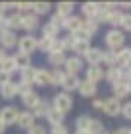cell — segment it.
I'll return each mask as SVG.
<instances>
[{
    "label": "cell",
    "mask_w": 131,
    "mask_h": 134,
    "mask_svg": "<svg viewBox=\"0 0 131 134\" xmlns=\"http://www.w3.org/2000/svg\"><path fill=\"white\" fill-rule=\"evenodd\" d=\"M103 43L107 46V51H115L117 53L121 47H125V34L119 28H111L103 36Z\"/></svg>",
    "instance_id": "6da1fadb"
},
{
    "label": "cell",
    "mask_w": 131,
    "mask_h": 134,
    "mask_svg": "<svg viewBox=\"0 0 131 134\" xmlns=\"http://www.w3.org/2000/svg\"><path fill=\"white\" fill-rule=\"evenodd\" d=\"M52 109H56V110H60V113H64V114H68L70 110L74 109V99H72V95H68V93H58V95L52 99Z\"/></svg>",
    "instance_id": "7a4b0ae2"
},
{
    "label": "cell",
    "mask_w": 131,
    "mask_h": 134,
    "mask_svg": "<svg viewBox=\"0 0 131 134\" xmlns=\"http://www.w3.org/2000/svg\"><path fill=\"white\" fill-rule=\"evenodd\" d=\"M16 47H18L20 53L32 55L34 51H38V38H36L34 34H26V36H22V38H18Z\"/></svg>",
    "instance_id": "3957f363"
},
{
    "label": "cell",
    "mask_w": 131,
    "mask_h": 134,
    "mask_svg": "<svg viewBox=\"0 0 131 134\" xmlns=\"http://www.w3.org/2000/svg\"><path fill=\"white\" fill-rule=\"evenodd\" d=\"M64 71L66 75H80L84 71V59L77 57V55H72V57H66V63H64Z\"/></svg>",
    "instance_id": "277c9868"
},
{
    "label": "cell",
    "mask_w": 131,
    "mask_h": 134,
    "mask_svg": "<svg viewBox=\"0 0 131 134\" xmlns=\"http://www.w3.org/2000/svg\"><path fill=\"white\" fill-rule=\"evenodd\" d=\"M18 114H20V110L16 109V107H2L0 109V122L8 128V126H12V124H16V120H18Z\"/></svg>",
    "instance_id": "5b68a950"
},
{
    "label": "cell",
    "mask_w": 131,
    "mask_h": 134,
    "mask_svg": "<svg viewBox=\"0 0 131 134\" xmlns=\"http://www.w3.org/2000/svg\"><path fill=\"white\" fill-rule=\"evenodd\" d=\"M103 113L107 116L115 118L121 114V100L115 99V97H109V99H103Z\"/></svg>",
    "instance_id": "8992f818"
},
{
    "label": "cell",
    "mask_w": 131,
    "mask_h": 134,
    "mask_svg": "<svg viewBox=\"0 0 131 134\" xmlns=\"http://www.w3.org/2000/svg\"><path fill=\"white\" fill-rule=\"evenodd\" d=\"M103 79H105V69H103L101 65H93V67H88V69H85V81L97 85Z\"/></svg>",
    "instance_id": "52a82bcc"
},
{
    "label": "cell",
    "mask_w": 131,
    "mask_h": 134,
    "mask_svg": "<svg viewBox=\"0 0 131 134\" xmlns=\"http://www.w3.org/2000/svg\"><path fill=\"white\" fill-rule=\"evenodd\" d=\"M40 18L36 16V14H24L22 16V30L24 32H28V34H32V32H36V30H40Z\"/></svg>",
    "instance_id": "ba28073f"
},
{
    "label": "cell",
    "mask_w": 131,
    "mask_h": 134,
    "mask_svg": "<svg viewBox=\"0 0 131 134\" xmlns=\"http://www.w3.org/2000/svg\"><path fill=\"white\" fill-rule=\"evenodd\" d=\"M101 53H103V49H99V47H89V49L85 51V55H84L81 59L88 63V67L101 65Z\"/></svg>",
    "instance_id": "9c48e42d"
},
{
    "label": "cell",
    "mask_w": 131,
    "mask_h": 134,
    "mask_svg": "<svg viewBox=\"0 0 131 134\" xmlns=\"http://www.w3.org/2000/svg\"><path fill=\"white\" fill-rule=\"evenodd\" d=\"M36 124V116L32 114V110H20L18 114V120H16V126H20L22 130H28Z\"/></svg>",
    "instance_id": "30bf717a"
},
{
    "label": "cell",
    "mask_w": 131,
    "mask_h": 134,
    "mask_svg": "<svg viewBox=\"0 0 131 134\" xmlns=\"http://www.w3.org/2000/svg\"><path fill=\"white\" fill-rule=\"evenodd\" d=\"M16 43H18L16 32L4 30V32L0 34V47H2V49H12V47H16Z\"/></svg>",
    "instance_id": "8fae6325"
},
{
    "label": "cell",
    "mask_w": 131,
    "mask_h": 134,
    "mask_svg": "<svg viewBox=\"0 0 131 134\" xmlns=\"http://www.w3.org/2000/svg\"><path fill=\"white\" fill-rule=\"evenodd\" d=\"M0 97L4 100H12L14 97H18V83H14V81L10 79L8 83L0 85Z\"/></svg>",
    "instance_id": "7c38bea8"
},
{
    "label": "cell",
    "mask_w": 131,
    "mask_h": 134,
    "mask_svg": "<svg viewBox=\"0 0 131 134\" xmlns=\"http://www.w3.org/2000/svg\"><path fill=\"white\" fill-rule=\"evenodd\" d=\"M81 22H84V18H81V16L72 14V16H68L66 20H64L62 30H66L68 34H74V32H77V30H81Z\"/></svg>",
    "instance_id": "4fadbf2b"
},
{
    "label": "cell",
    "mask_w": 131,
    "mask_h": 134,
    "mask_svg": "<svg viewBox=\"0 0 131 134\" xmlns=\"http://www.w3.org/2000/svg\"><path fill=\"white\" fill-rule=\"evenodd\" d=\"M77 93H80L84 99H95L97 95V85L89 83V81H80V87H77Z\"/></svg>",
    "instance_id": "5bb4252c"
},
{
    "label": "cell",
    "mask_w": 131,
    "mask_h": 134,
    "mask_svg": "<svg viewBox=\"0 0 131 134\" xmlns=\"http://www.w3.org/2000/svg\"><path fill=\"white\" fill-rule=\"evenodd\" d=\"M60 87L64 89V93L72 95V91H77V87H80V77H76V75H66Z\"/></svg>",
    "instance_id": "9a60e30c"
},
{
    "label": "cell",
    "mask_w": 131,
    "mask_h": 134,
    "mask_svg": "<svg viewBox=\"0 0 131 134\" xmlns=\"http://www.w3.org/2000/svg\"><path fill=\"white\" fill-rule=\"evenodd\" d=\"M50 110H52V103H50V100H46V99H40V103L34 107L32 114H34L36 118H46Z\"/></svg>",
    "instance_id": "2e32d148"
},
{
    "label": "cell",
    "mask_w": 131,
    "mask_h": 134,
    "mask_svg": "<svg viewBox=\"0 0 131 134\" xmlns=\"http://www.w3.org/2000/svg\"><path fill=\"white\" fill-rule=\"evenodd\" d=\"M4 24H6V30H10V32L22 30V16H20L18 12H16V14H6Z\"/></svg>",
    "instance_id": "e0dca14e"
},
{
    "label": "cell",
    "mask_w": 131,
    "mask_h": 134,
    "mask_svg": "<svg viewBox=\"0 0 131 134\" xmlns=\"http://www.w3.org/2000/svg\"><path fill=\"white\" fill-rule=\"evenodd\" d=\"M34 85H38V87H46V85H50V71L44 69V67H36Z\"/></svg>",
    "instance_id": "ac0fdd59"
},
{
    "label": "cell",
    "mask_w": 131,
    "mask_h": 134,
    "mask_svg": "<svg viewBox=\"0 0 131 134\" xmlns=\"http://www.w3.org/2000/svg\"><path fill=\"white\" fill-rule=\"evenodd\" d=\"M121 18H123L121 10H111V12L105 14V20H103V24L111 26V28H119V24H121Z\"/></svg>",
    "instance_id": "d6986e66"
},
{
    "label": "cell",
    "mask_w": 131,
    "mask_h": 134,
    "mask_svg": "<svg viewBox=\"0 0 131 134\" xmlns=\"http://www.w3.org/2000/svg\"><path fill=\"white\" fill-rule=\"evenodd\" d=\"M131 65V47H121L117 51V67H129Z\"/></svg>",
    "instance_id": "ffe728a7"
},
{
    "label": "cell",
    "mask_w": 131,
    "mask_h": 134,
    "mask_svg": "<svg viewBox=\"0 0 131 134\" xmlns=\"http://www.w3.org/2000/svg\"><path fill=\"white\" fill-rule=\"evenodd\" d=\"M12 59H14V63H16V67H18V71L20 69H26V67H30L32 65V55H26V53H14L12 55Z\"/></svg>",
    "instance_id": "44dd1931"
},
{
    "label": "cell",
    "mask_w": 131,
    "mask_h": 134,
    "mask_svg": "<svg viewBox=\"0 0 131 134\" xmlns=\"http://www.w3.org/2000/svg\"><path fill=\"white\" fill-rule=\"evenodd\" d=\"M99 22L95 20V18H84V22H81V30L84 32H88L89 36H93V34H97V30H99Z\"/></svg>",
    "instance_id": "7402d4cb"
},
{
    "label": "cell",
    "mask_w": 131,
    "mask_h": 134,
    "mask_svg": "<svg viewBox=\"0 0 131 134\" xmlns=\"http://www.w3.org/2000/svg\"><path fill=\"white\" fill-rule=\"evenodd\" d=\"M40 103V95L36 91H32V93H28L26 97H22V105L26 107V110H34V107Z\"/></svg>",
    "instance_id": "603a6c76"
},
{
    "label": "cell",
    "mask_w": 131,
    "mask_h": 134,
    "mask_svg": "<svg viewBox=\"0 0 131 134\" xmlns=\"http://www.w3.org/2000/svg\"><path fill=\"white\" fill-rule=\"evenodd\" d=\"M105 81H109L111 85H115V83H121V71H119V67L115 65V67H109V69H105ZM125 83V81H123Z\"/></svg>",
    "instance_id": "cb8c5ba5"
},
{
    "label": "cell",
    "mask_w": 131,
    "mask_h": 134,
    "mask_svg": "<svg viewBox=\"0 0 131 134\" xmlns=\"http://www.w3.org/2000/svg\"><path fill=\"white\" fill-rule=\"evenodd\" d=\"M46 120L50 122V126H58V124H64V120H66V114L60 113V110H56V109H52L50 113H48Z\"/></svg>",
    "instance_id": "d4e9b609"
},
{
    "label": "cell",
    "mask_w": 131,
    "mask_h": 134,
    "mask_svg": "<svg viewBox=\"0 0 131 134\" xmlns=\"http://www.w3.org/2000/svg\"><path fill=\"white\" fill-rule=\"evenodd\" d=\"M34 73H36V67H26V69H20V83L26 85H34Z\"/></svg>",
    "instance_id": "484cf974"
},
{
    "label": "cell",
    "mask_w": 131,
    "mask_h": 134,
    "mask_svg": "<svg viewBox=\"0 0 131 134\" xmlns=\"http://www.w3.org/2000/svg\"><path fill=\"white\" fill-rule=\"evenodd\" d=\"M48 63L54 69H62L66 63V53H48Z\"/></svg>",
    "instance_id": "4316f807"
},
{
    "label": "cell",
    "mask_w": 131,
    "mask_h": 134,
    "mask_svg": "<svg viewBox=\"0 0 131 134\" xmlns=\"http://www.w3.org/2000/svg\"><path fill=\"white\" fill-rule=\"evenodd\" d=\"M72 12H74V2H58L56 4V14H60L62 18L72 16Z\"/></svg>",
    "instance_id": "83f0119b"
},
{
    "label": "cell",
    "mask_w": 131,
    "mask_h": 134,
    "mask_svg": "<svg viewBox=\"0 0 131 134\" xmlns=\"http://www.w3.org/2000/svg\"><path fill=\"white\" fill-rule=\"evenodd\" d=\"M103 130L105 128H103V122L99 120V118H93V116L89 118V124H88V128H85L88 134H101Z\"/></svg>",
    "instance_id": "f1b7e54d"
},
{
    "label": "cell",
    "mask_w": 131,
    "mask_h": 134,
    "mask_svg": "<svg viewBox=\"0 0 131 134\" xmlns=\"http://www.w3.org/2000/svg\"><path fill=\"white\" fill-rule=\"evenodd\" d=\"M111 91H113V97L115 99H125L127 95H129V89H127V83H115V85H111Z\"/></svg>",
    "instance_id": "f546056e"
},
{
    "label": "cell",
    "mask_w": 131,
    "mask_h": 134,
    "mask_svg": "<svg viewBox=\"0 0 131 134\" xmlns=\"http://www.w3.org/2000/svg\"><path fill=\"white\" fill-rule=\"evenodd\" d=\"M0 71H2V73H6L8 77H12L14 73L18 71V67H16V63H14L12 55H8V57H6V61L2 63V65H0Z\"/></svg>",
    "instance_id": "4dcf8cb0"
},
{
    "label": "cell",
    "mask_w": 131,
    "mask_h": 134,
    "mask_svg": "<svg viewBox=\"0 0 131 134\" xmlns=\"http://www.w3.org/2000/svg\"><path fill=\"white\" fill-rule=\"evenodd\" d=\"M105 65L107 69L109 67H115L117 65V53L115 51H103L101 53V67Z\"/></svg>",
    "instance_id": "1f68e13d"
},
{
    "label": "cell",
    "mask_w": 131,
    "mask_h": 134,
    "mask_svg": "<svg viewBox=\"0 0 131 134\" xmlns=\"http://www.w3.org/2000/svg\"><path fill=\"white\" fill-rule=\"evenodd\" d=\"M97 10H99V4H97V2H84V4H81L84 18H95Z\"/></svg>",
    "instance_id": "d6a6232c"
},
{
    "label": "cell",
    "mask_w": 131,
    "mask_h": 134,
    "mask_svg": "<svg viewBox=\"0 0 131 134\" xmlns=\"http://www.w3.org/2000/svg\"><path fill=\"white\" fill-rule=\"evenodd\" d=\"M40 30H42V36H44V38H50V40H56V38H58V34H60V30L56 28V26H52L50 22L42 24V26H40Z\"/></svg>",
    "instance_id": "836d02e7"
},
{
    "label": "cell",
    "mask_w": 131,
    "mask_h": 134,
    "mask_svg": "<svg viewBox=\"0 0 131 134\" xmlns=\"http://www.w3.org/2000/svg\"><path fill=\"white\" fill-rule=\"evenodd\" d=\"M52 10V4L50 2H34V8H32V14H36V16H46V14H50Z\"/></svg>",
    "instance_id": "e575fe53"
},
{
    "label": "cell",
    "mask_w": 131,
    "mask_h": 134,
    "mask_svg": "<svg viewBox=\"0 0 131 134\" xmlns=\"http://www.w3.org/2000/svg\"><path fill=\"white\" fill-rule=\"evenodd\" d=\"M64 77H66V71L64 69H52L50 71V85H62V81H64Z\"/></svg>",
    "instance_id": "d590c367"
},
{
    "label": "cell",
    "mask_w": 131,
    "mask_h": 134,
    "mask_svg": "<svg viewBox=\"0 0 131 134\" xmlns=\"http://www.w3.org/2000/svg\"><path fill=\"white\" fill-rule=\"evenodd\" d=\"M74 38V42H81V43H89L91 42V36H89L88 32H84V30H77V32H74V34H70Z\"/></svg>",
    "instance_id": "8d00e7d4"
},
{
    "label": "cell",
    "mask_w": 131,
    "mask_h": 134,
    "mask_svg": "<svg viewBox=\"0 0 131 134\" xmlns=\"http://www.w3.org/2000/svg\"><path fill=\"white\" fill-rule=\"evenodd\" d=\"M89 43H81V42H74V47H72V51H74V55H77V57H84L85 55V51L89 49Z\"/></svg>",
    "instance_id": "74e56055"
},
{
    "label": "cell",
    "mask_w": 131,
    "mask_h": 134,
    "mask_svg": "<svg viewBox=\"0 0 131 134\" xmlns=\"http://www.w3.org/2000/svg\"><path fill=\"white\" fill-rule=\"evenodd\" d=\"M32 8H34V2H16V12L20 14V16L32 14Z\"/></svg>",
    "instance_id": "f35d334b"
},
{
    "label": "cell",
    "mask_w": 131,
    "mask_h": 134,
    "mask_svg": "<svg viewBox=\"0 0 131 134\" xmlns=\"http://www.w3.org/2000/svg\"><path fill=\"white\" fill-rule=\"evenodd\" d=\"M89 114H80V116L76 118V130H84L85 132V128H88V124H89Z\"/></svg>",
    "instance_id": "ab89813d"
},
{
    "label": "cell",
    "mask_w": 131,
    "mask_h": 134,
    "mask_svg": "<svg viewBox=\"0 0 131 134\" xmlns=\"http://www.w3.org/2000/svg\"><path fill=\"white\" fill-rule=\"evenodd\" d=\"M52 42L54 40H50V38H38V49L40 51H44V53H50V47H52Z\"/></svg>",
    "instance_id": "60d3db41"
},
{
    "label": "cell",
    "mask_w": 131,
    "mask_h": 134,
    "mask_svg": "<svg viewBox=\"0 0 131 134\" xmlns=\"http://www.w3.org/2000/svg\"><path fill=\"white\" fill-rule=\"evenodd\" d=\"M50 53H66V49H64V40L62 38H56L54 42H52Z\"/></svg>",
    "instance_id": "b9f144b4"
},
{
    "label": "cell",
    "mask_w": 131,
    "mask_h": 134,
    "mask_svg": "<svg viewBox=\"0 0 131 134\" xmlns=\"http://www.w3.org/2000/svg\"><path fill=\"white\" fill-rule=\"evenodd\" d=\"M119 28H121V32H131V12H125V14H123Z\"/></svg>",
    "instance_id": "7bdbcfd3"
},
{
    "label": "cell",
    "mask_w": 131,
    "mask_h": 134,
    "mask_svg": "<svg viewBox=\"0 0 131 134\" xmlns=\"http://www.w3.org/2000/svg\"><path fill=\"white\" fill-rule=\"evenodd\" d=\"M26 132L28 134H48V128L44 124H40V122H36V124L32 126V128H28Z\"/></svg>",
    "instance_id": "ee69618b"
},
{
    "label": "cell",
    "mask_w": 131,
    "mask_h": 134,
    "mask_svg": "<svg viewBox=\"0 0 131 134\" xmlns=\"http://www.w3.org/2000/svg\"><path fill=\"white\" fill-rule=\"evenodd\" d=\"M34 89H32V85H26V83H18V97H26L28 93H32Z\"/></svg>",
    "instance_id": "f6af8a7d"
},
{
    "label": "cell",
    "mask_w": 131,
    "mask_h": 134,
    "mask_svg": "<svg viewBox=\"0 0 131 134\" xmlns=\"http://www.w3.org/2000/svg\"><path fill=\"white\" fill-rule=\"evenodd\" d=\"M64 20H66V18H62L60 14H56V12H54V14H52V18H50V24H52V26H56L58 30H62Z\"/></svg>",
    "instance_id": "bcb514c9"
},
{
    "label": "cell",
    "mask_w": 131,
    "mask_h": 134,
    "mask_svg": "<svg viewBox=\"0 0 131 134\" xmlns=\"http://www.w3.org/2000/svg\"><path fill=\"white\" fill-rule=\"evenodd\" d=\"M50 134H70V128L66 124H58V126H50Z\"/></svg>",
    "instance_id": "7dc6e473"
},
{
    "label": "cell",
    "mask_w": 131,
    "mask_h": 134,
    "mask_svg": "<svg viewBox=\"0 0 131 134\" xmlns=\"http://www.w3.org/2000/svg\"><path fill=\"white\" fill-rule=\"evenodd\" d=\"M121 116L127 118V120H131V100H127V103L121 105Z\"/></svg>",
    "instance_id": "c3c4849f"
},
{
    "label": "cell",
    "mask_w": 131,
    "mask_h": 134,
    "mask_svg": "<svg viewBox=\"0 0 131 134\" xmlns=\"http://www.w3.org/2000/svg\"><path fill=\"white\" fill-rule=\"evenodd\" d=\"M62 40H64V49H66V51H72V47H74V38L68 34V36H66V38H62Z\"/></svg>",
    "instance_id": "681fc988"
},
{
    "label": "cell",
    "mask_w": 131,
    "mask_h": 134,
    "mask_svg": "<svg viewBox=\"0 0 131 134\" xmlns=\"http://www.w3.org/2000/svg\"><path fill=\"white\" fill-rule=\"evenodd\" d=\"M91 109L93 110H103V99H93L91 100Z\"/></svg>",
    "instance_id": "f907efd6"
},
{
    "label": "cell",
    "mask_w": 131,
    "mask_h": 134,
    "mask_svg": "<svg viewBox=\"0 0 131 134\" xmlns=\"http://www.w3.org/2000/svg\"><path fill=\"white\" fill-rule=\"evenodd\" d=\"M117 10H131V2H117Z\"/></svg>",
    "instance_id": "816d5d0a"
},
{
    "label": "cell",
    "mask_w": 131,
    "mask_h": 134,
    "mask_svg": "<svg viewBox=\"0 0 131 134\" xmlns=\"http://www.w3.org/2000/svg\"><path fill=\"white\" fill-rule=\"evenodd\" d=\"M113 134H131V128H127V126H121V128H117Z\"/></svg>",
    "instance_id": "f5cc1de1"
},
{
    "label": "cell",
    "mask_w": 131,
    "mask_h": 134,
    "mask_svg": "<svg viewBox=\"0 0 131 134\" xmlns=\"http://www.w3.org/2000/svg\"><path fill=\"white\" fill-rule=\"evenodd\" d=\"M6 57H8V51H6V49H2V47H0V65H2V63L6 61Z\"/></svg>",
    "instance_id": "db71d44e"
},
{
    "label": "cell",
    "mask_w": 131,
    "mask_h": 134,
    "mask_svg": "<svg viewBox=\"0 0 131 134\" xmlns=\"http://www.w3.org/2000/svg\"><path fill=\"white\" fill-rule=\"evenodd\" d=\"M8 81H10V77L6 75V73H2V71H0V85H4V83H8Z\"/></svg>",
    "instance_id": "11a10c76"
},
{
    "label": "cell",
    "mask_w": 131,
    "mask_h": 134,
    "mask_svg": "<svg viewBox=\"0 0 131 134\" xmlns=\"http://www.w3.org/2000/svg\"><path fill=\"white\" fill-rule=\"evenodd\" d=\"M4 132H6V126L2 124V122H0V134H4Z\"/></svg>",
    "instance_id": "9f6ffc18"
},
{
    "label": "cell",
    "mask_w": 131,
    "mask_h": 134,
    "mask_svg": "<svg viewBox=\"0 0 131 134\" xmlns=\"http://www.w3.org/2000/svg\"><path fill=\"white\" fill-rule=\"evenodd\" d=\"M127 89H129V95H131V79L127 81Z\"/></svg>",
    "instance_id": "6f0895ef"
},
{
    "label": "cell",
    "mask_w": 131,
    "mask_h": 134,
    "mask_svg": "<svg viewBox=\"0 0 131 134\" xmlns=\"http://www.w3.org/2000/svg\"><path fill=\"white\" fill-rule=\"evenodd\" d=\"M6 14H4V10H2V6H0V18H4Z\"/></svg>",
    "instance_id": "680465c9"
},
{
    "label": "cell",
    "mask_w": 131,
    "mask_h": 134,
    "mask_svg": "<svg viewBox=\"0 0 131 134\" xmlns=\"http://www.w3.org/2000/svg\"><path fill=\"white\" fill-rule=\"evenodd\" d=\"M74 134H88V132H84V130H76Z\"/></svg>",
    "instance_id": "91938a15"
},
{
    "label": "cell",
    "mask_w": 131,
    "mask_h": 134,
    "mask_svg": "<svg viewBox=\"0 0 131 134\" xmlns=\"http://www.w3.org/2000/svg\"><path fill=\"white\" fill-rule=\"evenodd\" d=\"M101 134H113V132H107V130H103V132Z\"/></svg>",
    "instance_id": "94428289"
},
{
    "label": "cell",
    "mask_w": 131,
    "mask_h": 134,
    "mask_svg": "<svg viewBox=\"0 0 131 134\" xmlns=\"http://www.w3.org/2000/svg\"><path fill=\"white\" fill-rule=\"evenodd\" d=\"M0 34H2V32H0Z\"/></svg>",
    "instance_id": "6125c7cd"
}]
</instances>
